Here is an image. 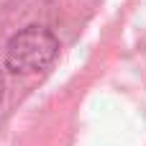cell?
<instances>
[{"instance_id":"6da1fadb","label":"cell","mask_w":146,"mask_h":146,"mask_svg":"<svg viewBox=\"0 0 146 146\" xmlns=\"http://www.w3.org/2000/svg\"><path fill=\"white\" fill-rule=\"evenodd\" d=\"M56 51H59V41L54 38L51 31L38 28V26H28L8 41L5 64L10 72L31 74V72L46 69L54 62Z\"/></svg>"},{"instance_id":"7a4b0ae2","label":"cell","mask_w":146,"mask_h":146,"mask_svg":"<svg viewBox=\"0 0 146 146\" xmlns=\"http://www.w3.org/2000/svg\"><path fill=\"white\" fill-rule=\"evenodd\" d=\"M3 90H5V80H3V74H0V100H3Z\"/></svg>"}]
</instances>
